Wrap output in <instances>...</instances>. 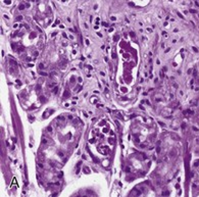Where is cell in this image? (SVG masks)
Instances as JSON below:
<instances>
[{
	"mask_svg": "<svg viewBox=\"0 0 199 197\" xmlns=\"http://www.w3.org/2000/svg\"><path fill=\"white\" fill-rule=\"evenodd\" d=\"M5 3L6 4H10V0H5Z\"/></svg>",
	"mask_w": 199,
	"mask_h": 197,
	"instance_id": "obj_3",
	"label": "cell"
},
{
	"mask_svg": "<svg viewBox=\"0 0 199 197\" xmlns=\"http://www.w3.org/2000/svg\"><path fill=\"white\" fill-rule=\"evenodd\" d=\"M102 25H103L104 27H107V24H106V23H102Z\"/></svg>",
	"mask_w": 199,
	"mask_h": 197,
	"instance_id": "obj_6",
	"label": "cell"
},
{
	"mask_svg": "<svg viewBox=\"0 0 199 197\" xmlns=\"http://www.w3.org/2000/svg\"><path fill=\"white\" fill-rule=\"evenodd\" d=\"M22 18H23V16H22V15L18 16V20H22Z\"/></svg>",
	"mask_w": 199,
	"mask_h": 197,
	"instance_id": "obj_4",
	"label": "cell"
},
{
	"mask_svg": "<svg viewBox=\"0 0 199 197\" xmlns=\"http://www.w3.org/2000/svg\"><path fill=\"white\" fill-rule=\"evenodd\" d=\"M18 24H15V25H13V28H18Z\"/></svg>",
	"mask_w": 199,
	"mask_h": 197,
	"instance_id": "obj_7",
	"label": "cell"
},
{
	"mask_svg": "<svg viewBox=\"0 0 199 197\" xmlns=\"http://www.w3.org/2000/svg\"><path fill=\"white\" fill-rule=\"evenodd\" d=\"M177 13H178V15H179V16H180V18H184L183 14H182V13H181V12H179V11H178V12H177Z\"/></svg>",
	"mask_w": 199,
	"mask_h": 197,
	"instance_id": "obj_2",
	"label": "cell"
},
{
	"mask_svg": "<svg viewBox=\"0 0 199 197\" xmlns=\"http://www.w3.org/2000/svg\"><path fill=\"white\" fill-rule=\"evenodd\" d=\"M162 35H163L165 37H167V32H162Z\"/></svg>",
	"mask_w": 199,
	"mask_h": 197,
	"instance_id": "obj_5",
	"label": "cell"
},
{
	"mask_svg": "<svg viewBox=\"0 0 199 197\" xmlns=\"http://www.w3.org/2000/svg\"><path fill=\"white\" fill-rule=\"evenodd\" d=\"M25 8H26V6H25L24 4H20V5L18 6V9H20V10H24Z\"/></svg>",
	"mask_w": 199,
	"mask_h": 197,
	"instance_id": "obj_1",
	"label": "cell"
}]
</instances>
